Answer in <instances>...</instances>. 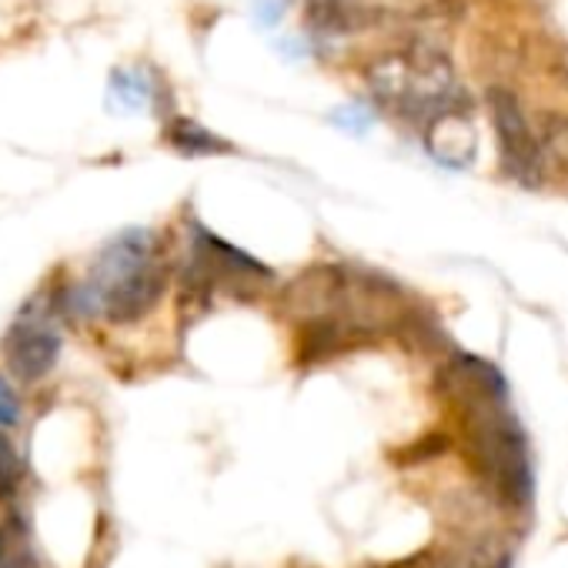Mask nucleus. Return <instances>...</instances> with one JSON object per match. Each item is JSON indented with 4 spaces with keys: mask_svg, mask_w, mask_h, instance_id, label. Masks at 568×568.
<instances>
[{
    "mask_svg": "<svg viewBox=\"0 0 568 568\" xmlns=\"http://www.w3.org/2000/svg\"><path fill=\"white\" fill-rule=\"evenodd\" d=\"M448 392L465 415L468 455L491 491V498L505 508H528L531 505V458L525 432L518 428L515 415L508 412V388L505 378L478 358H455L445 372Z\"/></svg>",
    "mask_w": 568,
    "mask_h": 568,
    "instance_id": "obj_1",
    "label": "nucleus"
},
{
    "mask_svg": "<svg viewBox=\"0 0 568 568\" xmlns=\"http://www.w3.org/2000/svg\"><path fill=\"white\" fill-rule=\"evenodd\" d=\"M164 292V264L151 231H124L91 264V274L78 288V305L88 315L128 325L144 318Z\"/></svg>",
    "mask_w": 568,
    "mask_h": 568,
    "instance_id": "obj_2",
    "label": "nucleus"
},
{
    "mask_svg": "<svg viewBox=\"0 0 568 568\" xmlns=\"http://www.w3.org/2000/svg\"><path fill=\"white\" fill-rule=\"evenodd\" d=\"M368 88L395 114L428 121L455 101L458 78L438 51L408 48L375 61L368 68Z\"/></svg>",
    "mask_w": 568,
    "mask_h": 568,
    "instance_id": "obj_3",
    "label": "nucleus"
},
{
    "mask_svg": "<svg viewBox=\"0 0 568 568\" xmlns=\"http://www.w3.org/2000/svg\"><path fill=\"white\" fill-rule=\"evenodd\" d=\"M488 104H491V121L498 131L505 171L521 184H535L541 178V168H545V144L531 134V128H528V121H525V114L511 94L491 91Z\"/></svg>",
    "mask_w": 568,
    "mask_h": 568,
    "instance_id": "obj_4",
    "label": "nucleus"
},
{
    "mask_svg": "<svg viewBox=\"0 0 568 568\" xmlns=\"http://www.w3.org/2000/svg\"><path fill=\"white\" fill-rule=\"evenodd\" d=\"M4 358L21 382H41L61 358V335L51 318L38 315L34 305H28L4 338Z\"/></svg>",
    "mask_w": 568,
    "mask_h": 568,
    "instance_id": "obj_5",
    "label": "nucleus"
},
{
    "mask_svg": "<svg viewBox=\"0 0 568 568\" xmlns=\"http://www.w3.org/2000/svg\"><path fill=\"white\" fill-rule=\"evenodd\" d=\"M194 281L201 288H227V284H251V281H264L267 267H261L254 257H247L244 251L231 247L227 241L207 234L204 227H197L194 234V261H191Z\"/></svg>",
    "mask_w": 568,
    "mask_h": 568,
    "instance_id": "obj_6",
    "label": "nucleus"
},
{
    "mask_svg": "<svg viewBox=\"0 0 568 568\" xmlns=\"http://www.w3.org/2000/svg\"><path fill=\"white\" fill-rule=\"evenodd\" d=\"M425 151L442 168H468L478 154V131L465 111L448 104L435 118L425 121Z\"/></svg>",
    "mask_w": 568,
    "mask_h": 568,
    "instance_id": "obj_7",
    "label": "nucleus"
},
{
    "mask_svg": "<svg viewBox=\"0 0 568 568\" xmlns=\"http://www.w3.org/2000/svg\"><path fill=\"white\" fill-rule=\"evenodd\" d=\"M154 101V84L144 71H114L111 74V104L121 111H144Z\"/></svg>",
    "mask_w": 568,
    "mask_h": 568,
    "instance_id": "obj_8",
    "label": "nucleus"
},
{
    "mask_svg": "<svg viewBox=\"0 0 568 568\" xmlns=\"http://www.w3.org/2000/svg\"><path fill=\"white\" fill-rule=\"evenodd\" d=\"M168 141L181 151V154H191V158H201V154H227L231 144H224L217 134L204 131L201 124L194 121H174L171 131H168Z\"/></svg>",
    "mask_w": 568,
    "mask_h": 568,
    "instance_id": "obj_9",
    "label": "nucleus"
},
{
    "mask_svg": "<svg viewBox=\"0 0 568 568\" xmlns=\"http://www.w3.org/2000/svg\"><path fill=\"white\" fill-rule=\"evenodd\" d=\"M24 481V462L14 448V442L0 432V505H11Z\"/></svg>",
    "mask_w": 568,
    "mask_h": 568,
    "instance_id": "obj_10",
    "label": "nucleus"
},
{
    "mask_svg": "<svg viewBox=\"0 0 568 568\" xmlns=\"http://www.w3.org/2000/svg\"><path fill=\"white\" fill-rule=\"evenodd\" d=\"M0 568H34V561L24 555V548L14 545V538L4 531H0Z\"/></svg>",
    "mask_w": 568,
    "mask_h": 568,
    "instance_id": "obj_11",
    "label": "nucleus"
},
{
    "mask_svg": "<svg viewBox=\"0 0 568 568\" xmlns=\"http://www.w3.org/2000/svg\"><path fill=\"white\" fill-rule=\"evenodd\" d=\"M284 11H288V0H254V18L261 28H277Z\"/></svg>",
    "mask_w": 568,
    "mask_h": 568,
    "instance_id": "obj_12",
    "label": "nucleus"
},
{
    "mask_svg": "<svg viewBox=\"0 0 568 568\" xmlns=\"http://www.w3.org/2000/svg\"><path fill=\"white\" fill-rule=\"evenodd\" d=\"M21 422V405H18V395L11 392V385L0 378V428H11Z\"/></svg>",
    "mask_w": 568,
    "mask_h": 568,
    "instance_id": "obj_13",
    "label": "nucleus"
},
{
    "mask_svg": "<svg viewBox=\"0 0 568 568\" xmlns=\"http://www.w3.org/2000/svg\"><path fill=\"white\" fill-rule=\"evenodd\" d=\"M348 111H352V114H338L335 121H338V124H345V128H355V131H365V128H368V118H362V114H358L362 108H348Z\"/></svg>",
    "mask_w": 568,
    "mask_h": 568,
    "instance_id": "obj_14",
    "label": "nucleus"
}]
</instances>
